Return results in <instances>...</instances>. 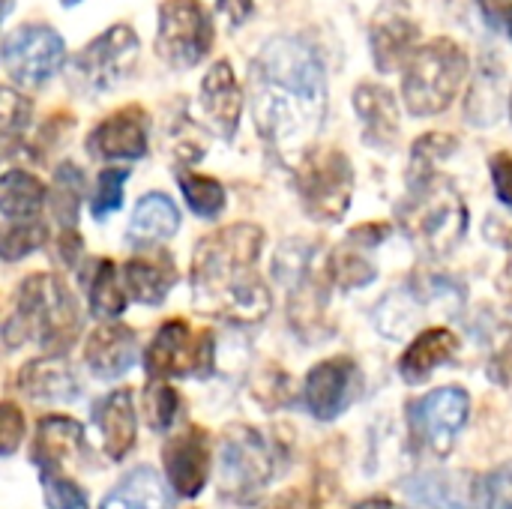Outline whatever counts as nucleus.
I'll return each instance as SVG.
<instances>
[{
    "label": "nucleus",
    "mask_w": 512,
    "mask_h": 509,
    "mask_svg": "<svg viewBox=\"0 0 512 509\" xmlns=\"http://www.w3.org/2000/svg\"><path fill=\"white\" fill-rule=\"evenodd\" d=\"M252 108L273 147H297L321 129L327 81L318 51L294 36L270 39L252 66Z\"/></svg>",
    "instance_id": "1"
},
{
    "label": "nucleus",
    "mask_w": 512,
    "mask_h": 509,
    "mask_svg": "<svg viewBox=\"0 0 512 509\" xmlns=\"http://www.w3.org/2000/svg\"><path fill=\"white\" fill-rule=\"evenodd\" d=\"M264 231L258 225H228L204 237L192 255V288L201 309L231 321H261L270 312V291L255 273Z\"/></svg>",
    "instance_id": "2"
},
{
    "label": "nucleus",
    "mask_w": 512,
    "mask_h": 509,
    "mask_svg": "<svg viewBox=\"0 0 512 509\" xmlns=\"http://www.w3.org/2000/svg\"><path fill=\"white\" fill-rule=\"evenodd\" d=\"M78 327L81 315L66 285L57 276H30L18 288L15 312L9 315L3 333L9 348L36 336L48 354H63L75 342Z\"/></svg>",
    "instance_id": "3"
},
{
    "label": "nucleus",
    "mask_w": 512,
    "mask_h": 509,
    "mask_svg": "<svg viewBox=\"0 0 512 509\" xmlns=\"http://www.w3.org/2000/svg\"><path fill=\"white\" fill-rule=\"evenodd\" d=\"M468 75V54L453 39L441 36L414 51L405 69L402 96L411 114L432 117L450 108Z\"/></svg>",
    "instance_id": "4"
},
{
    "label": "nucleus",
    "mask_w": 512,
    "mask_h": 509,
    "mask_svg": "<svg viewBox=\"0 0 512 509\" xmlns=\"http://www.w3.org/2000/svg\"><path fill=\"white\" fill-rule=\"evenodd\" d=\"M297 189L303 207L318 222H336L345 216L354 195V168L342 150H309L297 168Z\"/></svg>",
    "instance_id": "5"
},
{
    "label": "nucleus",
    "mask_w": 512,
    "mask_h": 509,
    "mask_svg": "<svg viewBox=\"0 0 512 509\" xmlns=\"http://www.w3.org/2000/svg\"><path fill=\"white\" fill-rule=\"evenodd\" d=\"M402 222L429 249L447 252L465 231V207L459 192L438 177L411 183V198L402 207Z\"/></svg>",
    "instance_id": "6"
},
{
    "label": "nucleus",
    "mask_w": 512,
    "mask_h": 509,
    "mask_svg": "<svg viewBox=\"0 0 512 509\" xmlns=\"http://www.w3.org/2000/svg\"><path fill=\"white\" fill-rule=\"evenodd\" d=\"M213 42V18L198 0H165L159 6L156 54L177 66L189 69L201 63Z\"/></svg>",
    "instance_id": "7"
},
{
    "label": "nucleus",
    "mask_w": 512,
    "mask_h": 509,
    "mask_svg": "<svg viewBox=\"0 0 512 509\" xmlns=\"http://www.w3.org/2000/svg\"><path fill=\"white\" fill-rule=\"evenodd\" d=\"M138 48L135 30L129 24H114L72 57V78L90 93H105L135 69Z\"/></svg>",
    "instance_id": "8"
},
{
    "label": "nucleus",
    "mask_w": 512,
    "mask_h": 509,
    "mask_svg": "<svg viewBox=\"0 0 512 509\" xmlns=\"http://www.w3.org/2000/svg\"><path fill=\"white\" fill-rule=\"evenodd\" d=\"M216 474L222 495L234 501H252L273 477V453L258 432L234 429L222 441Z\"/></svg>",
    "instance_id": "9"
},
{
    "label": "nucleus",
    "mask_w": 512,
    "mask_h": 509,
    "mask_svg": "<svg viewBox=\"0 0 512 509\" xmlns=\"http://www.w3.org/2000/svg\"><path fill=\"white\" fill-rule=\"evenodd\" d=\"M66 45L48 24H21L3 39V69L24 87H39L63 66Z\"/></svg>",
    "instance_id": "10"
},
{
    "label": "nucleus",
    "mask_w": 512,
    "mask_h": 509,
    "mask_svg": "<svg viewBox=\"0 0 512 509\" xmlns=\"http://www.w3.org/2000/svg\"><path fill=\"white\" fill-rule=\"evenodd\" d=\"M213 363V339L210 333H192L183 321L165 324L153 345L147 348L144 366L153 378H183V375H207Z\"/></svg>",
    "instance_id": "11"
},
{
    "label": "nucleus",
    "mask_w": 512,
    "mask_h": 509,
    "mask_svg": "<svg viewBox=\"0 0 512 509\" xmlns=\"http://www.w3.org/2000/svg\"><path fill=\"white\" fill-rule=\"evenodd\" d=\"M471 411V399L459 387L435 390L411 405V426L414 435L438 456H447L456 444L459 429L465 426Z\"/></svg>",
    "instance_id": "12"
},
{
    "label": "nucleus",
    "mask_w": 512,
    "mask_h": 509,
    "mask_svg": "<svg viewBox=\"0 0 512 509\" xmlns=\"http://www.w3.org/2000/svg\"><path fill=\"white\" fill-rule=\"evenodd\" d=\"M360 387H363V375L354 360H348V357L324 360L306 378L309 411L318 420H333L360 396Z\"/></svg>",
    "instance_id": "13"
},
{
    "label": "nucleus",
    "mask_w": 512,
    "mask_h": 509,
    "mask_svg": "<svg viewBox=\"0 0 512 509\" xmlns=\"http://www.w3.org/2000/svg\"><path fill=\"white\" fill-rule=\"evenodd\" d=\"M420 27L402 0H387L372 21V57L381 72H393L417 51Z\"/></svg>",
    "instance_id": "14"
},
{
    "label": "nucleus",
    "mask_w": 512,
    "mask_h": 509,
    "mask_svg": "<svg viewBox=\"0 0 512 509\" xmlns=\"http://www.w3.org/2000/svg\"><path fill=\"white\" fill-rule=\"evenodd\" d=\"M165 474L177 495L195 498L207 477H210V441L201 429H186L174 438H168L165 450Z\"/></svg>",
    "instance_id": "15"
},
{
    "label": "nucleus",
    "mask_w": 512,
    "mask_h": 509,
    "mask_svg": "<svg viewBox=\"0 0 512 509\" xmlns=\"http://www.w3.org/2000/svg\"><path fill=\"white\" fill-rule=\"evenodd\" d=\"M87 147L102 159H141L147 153V114L132 105L105 117L90 132Z\"/></svg>",
    "instance_id": "16"
},
{
    "label": "nucleus",
    "mask_w": 512,
    "mask_h": 509,
    "mask_svg": "<svg viewBox=\"0 0 512 509\" xmlns=\"http://www.w3.org/2000/svg\"><path fill=\"white\" fill-rule=\"evenodd\" d=\"M201 108L222 138H234L237 123H240V111H243V93H240V84H237L228 60H216L210 66V72L204 75Z\"/></svg>",
    "instance_id": "17"
},
{
    "label": "nucleus",
    "mask_w": 512,
    "mask_h": 509,
    "mask_svg": "<svg viewBox=\"0 0 512 509\" xmlns=\"http://www.w3.org/2000/svg\"><path fill=\"white\" fill-rule=\"evenodd\" d=\"M138 354V342L135 333L123 324H108L99 327L84 348L87 366L93 369V375L99 378H120L132 369Z\"/></svg>",
    "instance_id": "18"
},
{
    "label": "nucleus",
    "mask_w": 512,
    "mask_h": 509,
    "mask_svg": "<svg viewBox=\"0 0 512 509\" xmlns=\"http://www.w3.org/2000/svg\"><path fill=\"white\" fill-rule=\"evenodd\" d=\"M354 108L363 120L366 141L375 147H393L399 138V108L387 87L378 84H360L354 90Z\"/></svg>",
    "instance_id": "19"
},
{
    "label": "nucleus",
    "mask_w": 512,
    "mask_h": 509,
    "mask_svg": "<svg viewBox=\"0 0 512 509\" xmlns=\"http://www.w3.org/2000/svg\"><path fill=\"white\" fill-rule=\"evenodd\" d=\"M93 420L99 423L105 453L111 459H123L135 444V408L129 390H117L108 399H102Z\"/></svg>",
    "instance_id": "20"
},
{
    "label": "nucleus",
    "mask_w": 512,
    "mask_h": 509,
    "mask_svg": "<svg viewBox=\"0 0 512 509\" xmlns=\"http://www.w3.org/2000/svg\"><path fill=\"white\" fill-rule=\"evenodd\" d=\"M45 186L27 171H6L0 180V213L6 228L39 222Z\"/></svg>",
    "instance_id": "21"
},
{
    "label": "nucleus",
    "mask_w": 512,
    "mask_h": 509,
    "mask_svg": "<svg viewBox=\"0 0 512 509\" xmlns=\"http://www.w3.org/2000/svg\"><path fill=\"white\" fill-rule=\"evenodd\" d=\"M456 351H459V339L450 330H444V327L426 330L405 351L402 366H399L402 369V378L411 381V384H417V381L429 378L435 369H441L444 363H450L456 357Z\"/></svg>",
    "instance_id": "22"
},
{
    "label": "nucleus",
    "mask_w": 512,
    "mask_h": 509,
    "mask_svg": "<svg viewBox=\"0 0 512 509\" xmlns=\"http://www.w3.org/2000/svg\"><path fill=\"white\" fill-rule=\"evenodd\" d=\"M18 384L39 402H72L78 396L75 372L60 360H33L21 369Z\"/></svg>",
    "instance_id": "23"
},
{
    "label": "nucleus",
    "mask_w": 512,
    "mask_h": 509,
    "mask_svg": "<svg viewBox=\"0 0 512 509\" xmlns=\"http://www.w3.org/2000/svg\"><path fill=\"white\" fill-rule=\"evenodd\" d=\"M180 225V213L174 207L171 198L150 192L138 201L132 222H129V240H135L138 246H150L159 240H168Z\"/></svg>",
    "instance_id": "24"
},
{
    "label": "nucleus",
    "mask_w": 512,
    "mask_h": 509,
    "mask_svg": "<svg viewBox=\"0 0 512 509\" xmlns=\"http://www.w3.org/2000/svg\"><path fill=\"white\" fill-rule=\"evenodd\" d=\"M78 447H81V426L75 420H66V417H48L39 423L33 459L45 471H54L57 465L72 459L78 453Z\"/></svg>",
    "instance_id": "25"
},
{
    "label": "nucleus",
    "mask_w": 512,
    "mask_h": 509,
    "mask_svg": "<svg viewBox=\"0 0 512 509\" xmlns=\"http://www.w3.org/2000/svg\"><path fill=\"white\" fill-rule=\"evenodd\" d=\"M102 509H165V486L153 468H135L102 501Z\"/></svg>",
    "instance_id": "26"
},
{
    "label": "nucleus",
    "mask_w": 512,
    "mask_h": 509,
    "mask_svg": "<svg viewBox=\"0 0 512 509\" xmlns=\"http://www.w3.org/2000/svg\"><path fill=\"white\" fill-rule=\"evenodd\" d=\"M126 288L129 294L138 300V303H147V306H156L165 300L168 288L174 285V267H171V258H159V261H129L126 270Z\"/></svg>",
    "instance_id": "27"
},
{
    "label": "nucleus",
    "mask_w": 512,
    "mask_h": 509,
    "mask_svg": "<svg viewBox=\"0 0 512 509\" xmlns=\"http://www.w3.org/2000/svg\"><path fill=\"white\" fill-rule=\"evenodd\" d=\"M405 498L414 509H465V498L456 480L441 474H426L411 480L405 486Z\"/></svg>",
    "instance_id": "28"
},
{
    "label": "nucleus",
    "mask_w": 512,
    "mask_h": 509,
    "mask_svg": "<svg viewBox=\"0 0 512 509\" xmlns=\"http://www.w3.org/2000/svg\"><path fill=\"white\" fill-rule=\"evenodd\" d=\"M81 189H84L81 171H78L72 162L60 165L57 174H54V186H51V210H54V216L66 225V231H69V225H75Z\"/></svg>",
    "instance_id": "29"
},
{
    "label": "nucleus",
    "mask_w": 512,
    "mask_h": 509,
    "mask_svg": "<svg viewBox=\"0 0 512 509\" xmlns=\"http://www.w3.org/2000/svg\"><path fill=\"white\" fill-rule=\"evenodd\" d=\"M90 306L102 318H117L126 309V294L117 282V270L111 261H99V267H96L93 288H90Z\"/></svg>",
    "instance_id": "30"
},
{
    "label": "nucleus",
    "mask_w": 512,
    "mask_h": 509,
    "mask_svg": "<svg viewBox=\"0 0 512 509\" xmlns=\"http://www.w3.org/2000/svg\"><path fill=\"white\" fill-rule=\"evenodd\" d=\"M330 276L339 288L351 291V288H360V285H369L375 279V267L357 252V243L348 240V246L336 249L333 258H330Z\"/></svg>",
    "instance_id": "31"
},
{
    "label": "nucleus",
    "mask_w": 512,
    "mask_h": 509,
    "mask_svg": "<svg viewBox=\"0 0 512 509\" xmlns=\"http://www.w3.org/2000/svg\"><path fill=\"white\" fill-rule=\"evenodd\" d=\"M180 189H183L189 207H192L198 216H204V219L216 216V213L225 207V189H222L213 177H201V174L183 171V174H180Z\"/></svg>",
    "instance_id": "32"
},
{
    "label": "nucleus",
    "mask_w": 512,
    "mask_h": 509,
    "mask_svg": "<svg viewBox=\"0 0 512 509\" xmlns=\"http://www.w3.org/2000/svg\"><path fill=\"white\" fill-rule=\"evenodd\" d=\"M456 147H459L456 138H450L444 132H435V135L420 138L414 144V153H411V183H420V180L435 177V162L447 159Z\"/></svg>",
    "instance_id": "33"
},
{
    "label": "nucleus",
    "mask_w": 512,
    "mask_h": 509,
    "mask_svg": "<svg viewBox=\"0 0 512 509\" xmlns=\"http://www.w3.org/2000/svg\"><path fill=\"white\" fill-rule=\"evenodd\" d=\"M48 240V228L42 222H30V225H12L3 228V240H0V252L3 261H15L30 255L33 249H39Z\"/></svg>",
    "instance_id": "34"
},
{
    "label": "nucleus",
    "mask_w": 512,
    "mask_h": 509,
    "mask_svg": "<svg viewBox=\"0 0 512 509\" xmlns=\"http://www.w3.org/2000/svg\"><path fill=\"white\" fill-rule=\"evenodd\" d=\"M144 414H147V423L156 432H165L174 423V417H177V393L168 384L153 381L144 390Z\"/></svg>",
    "instance_id": "35"
},
{
    "label": "nucleus",
    "mask_w": 512,
    "mask_h": 509,
    "mask_svg": "<svg viewBox=\"0 0 512 509\" xmlns=\"http://www.w3.org/2000/svg\"><path fill=\"white\" fill-rule=\"evenodd\" d=\"M477 507L512 509V462L495 468L477 483Z\"/></svg>",
    "instance_id": "36"
},
{
    "label": "nucleus",
    "mask_w": 512,
    "mask_h": 509,
    "mask_svg": "<svg viewBox=\"0 0 512 509\" xmlns=\"http://www.w3.org/2000/svg\"><path fill=\"white\" fill-rule=\"evenodd\" d=\"M126 171L123 168H105L96 180V195H93V216L105 219L108 213H114L123 204V183H126Z\"/></svg>",
    "instance_id": "37"
},
{
    "label": "nucleus",
    "mask_w": 512,
    "mask_h": 509,
    "mask_svg": "<svg viewBox=\"0 0 512 509\" xmlns=\"http://www.w3.org/2000/svg\"><path fill=\"white\" fill-rule=\"evenodd\" d=\"M30 120V102L24 96H18L12 87H3L0 93V123H3V138H15L18 132H24Z\"/></svg>",
    "instance_id": "38"
},
{
    "label": "nucleus",
    "mask_w": 512,
    "mask_h": 509,
    "mask_svg": "<svg viewBox=\"0 0 512 509\" xmlns=\"http://www.w3.org/2000/svg\"><path fill=\"white\" fill-rule=\"evenodd\" d=\"M45 501L51 509H87L81 489L63 477H45Z\"/></svg>",
    "instance_id": "39"
},
{
    "label": "nucleus",
    "mask_w": 512,
    "mask_h": 509,
    "mask_svg": "<svg viewBox=\"0 0 512 509\" xmlns=\"http://www.w3.org/2000/svg\"><path fill=\"white\" fill-rule=\"evenodd\" d=\"M21 438H24V417L12 402H3V408H0V453L12 456L15 447L21 444Z\"/></svg>",
    "instance_id": "40"
},
{
    "label": "nucleus",
    "mask_w": 512,
    "mask_h": 509,
    "mask_svg": "<svg viewBox=\"0 0 512 509\" xmlns=\"http://www.w3.org/2000/svg\"><path fill=\"white\" fill-rule=\"evenodd\" d=\"M492 177H495V189H498L501 201L512 207V156L501 153L492 159Z\"/></svg>",
    "instance_id": "41"
},
{
    "label": "nucleus",
    "mask_w": 512,
    "mask_h": 509,
    "mask_svg": "<svg viewBox=\"0 0 512 509\" xmlns=\"http://www.w3.org/2000/svg\"><path fill=\"white\" fill-rule=\"evenodd\" d=\"M216 9L228 15L231 24H246L255 12V0H216Z\"/></svg>",
    "instance_id": "42"
},
{
    "label": "nucleus",
    "mask_w": 512,
    "mask_h": 509,
    "mask_svg": "<svg viewBox=\"0 0 512 509\" xmlns=\"http://www.w3.org/2000/svg\"><path fill=\"white\" fill-rule=\"evenodd\" d=\"M387 225H363V228H357L348 240H354V243H363V246H375V243H381L384 237H387Z\"/></svg>",
    "instance_id": "43"
},
{
    "label": "nucleus",
    "mask_w": 512,
    "mask_h": 509,
    "mask_svg": "<svg viewBox=\"0 0 512 509\" xmlns=\"http://www.w3.org/2000/svg\"><path fill=\"white\" fill-rule=\"evenodd\" d=\"M480 9H483V15H486V21H489V24L504 27L507 9H510V0H480Z\"/></svg>",
    "instance_id": "44"
},
{
    "label": "nucleus",
    "mask_w": 512,
    "mask_h": 509,
    "mask_svg": "<svg viewBox=\"0 0 512 509\" xmlns=\"http://www.w3.org/2000/svg\"><path fill=\"white\" fill-rule=\"evenodd\" d=\"M354 509H393L387 501H381V498H372V501H363V504H357Z\"/></svg>",
    "instance_id": "45"
},
{
    "label": "nucleus",
    "mask_w": 512,
    "mask_h": 509,
    "mask_svg": "<svg viewBox=\"0 0 512 509\" xmlns=\"http://www.w3.org/2000/svg\"><path fill=\"white\" fill-rule=\"evenodd\" d=\"M504 27H507V33H510V39H512V3H510V9H507V18H504Z\"/></svg>",
    "instance_id": "46"
},
{
    "label": "nucleus",
    "mask_w": 512,
    "mask_h": 509,
    "mask_svg": "<svg viewBox=\"0 0 512 509\" xmlns=\"http://www.w3.org/2000/svg\"><path fill=\"white\" fill-rule=\"evenodd\" d=\"M270 509H291V504H288V501L282 498V501H276V504H270Z\"/></svg>",
    "instance_id": "47"
},
{
    "label": "nucleus",
    "mask_w": 512,
    "mask_h": 509,
    "mask_svg": "<svg viewBox=\"0 0 512 509\" xmlns=\"http://www.w3.org/2000/svg\"><path fill=\"white\" fill-rule=\"evenodd\" d=\"M63 6H75V3H81V0H60Z\"/></svg>",
    "instance_id": "48"
},
{
    "label": "nucleus",
    "mask_w": 512,
    "mask_h": 509,
    "mask_svg": "<svg viewBox=\"0 0 512 509\" xmlns=\"http://www.w3.org/2000/svg\"><path fill=\"white\" fill-rule=\"evenodd\" d=\"M510 114H512V102H510Z\"/></svg>",
    "instance_id": "49"
}]
</instances>
